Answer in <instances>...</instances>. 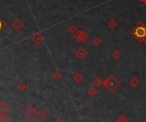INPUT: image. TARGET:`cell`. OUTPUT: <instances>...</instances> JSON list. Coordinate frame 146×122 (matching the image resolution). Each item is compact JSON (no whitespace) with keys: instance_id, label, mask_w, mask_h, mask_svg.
Returning a JSON list of instances; mask_svg holds the SVG:
<instances>
[{"instance_id":"cell-6","label":"cell","mask_w":146,"mask_h":122,"mask_svg":"<svg viewBox=\"0 0 146 122\" xmlns=\"http://www.w3.org/2000/svg\"><path fill=\"white\" fill-rule=\"evenodd\" d=\"M88 55V52L85 50L84 47H80L78 50H76L75 51V56L78 57L80 60L85 59V57Z\"/></svg>"},{"instance_id":"cell-25","label":"cell","mask_w":146,"mask_h":122,"mask_svg":"<svg viewBox=\"0 0 146 122\" xmlns=\"http://www.w3.org/2000/svg\"><path fill=\"white\" fill-rule=\"evenodd\" d=\"M138 1H139V2H142V0H138Z\"/></svg>"},{"instance_id":"cell-18","label":"cell","mask_w":146,"mask_h":122,"mask_svg":"<svg viewBox=\"0 0 146 122\" xmlns=\"http://www.w3.org/2000/svg\"><path fill=\"white\" fill-rule=\"evenodd\" d=\"M116 122H129V121H128V119H127L126 116L120 115V116H119L116 119Z\"/></svg>"},{"instance_id":"cell-19","label":"cell","mask_w":146,"mask_h":122,"mask_svg":"<svg viewBox=\"0 0 146 122\" xmlns=\"http://www.w3.org/2000/svg\"><path fill=\"white\" fill-rule=\"evenodd\" d=\"M52 78H53V80H61V78H62V75L60 73H58V72H56L53 74V75H52Z\"/></svg>"},{"instance_id":"cell-10","label":"cell","mask_w":146,"mask_h":122,"mask_svg":"<svg viewBox=\"0 0 146 122\" xmlns=\"http://www.w3.org/2000/svg\"><path fill=\"white\" fill-rule=\"evenodd\" d=\"M87 94L90 97H96L98 94V90L97 89V87H96V86H91V87L88 88Z\"/></svg>"},{"instance_id":"cell-21","label":"cell","mask_w":146,"mask_h":122,"mask_svg":"<svg viewBox=\"0 0 146 122\" xmlns=\"http://www.w3.org/2000/svg\"><path fill=\"white\" fill-rule=\"evenodd\" d=\"M0 122H8V119L4 115H0Z\"/></svg>"},{"instance_id":"cell-3","label":"cell","mask_w":146,"mask_h":122,"mask_svg":"<svg viewBox=\"0 0 146 122\" xmlns=\"http://www.w3.org/2000/svg\"><path fill=\"white\" fill-rule=\"evenodd\" d=\"M89 37L90 35L88 34V33L84 31V30H77V32L74 34V38L80 43L86 42L89 38Z\"/></svg>"},{"instance_id":"cell-7","label":"cell","mask_w":146,"mask_h":122,"mask_svg":"<svg viewBox=\"0 0 146 122\" xmlns=\"http://www.w3.org/2000/svg\"><path fill=\"white\" fill-rule=\"evenodd\" d=\"M23 113L27 117H32L33 115H34V113H35V108L31 105H27L23 109Z\"/></svg>"},{"instance_id":"cell-15","label":"cell","mask_w":146,"mask_h":122,"mask_svg":"<svg viewBox=\"0 0 146 122\" xmlns=\"http://www.w3.org/2000/svg\"><path fill=\"white\" fill-rule=\"evenodd\" d=\"M92 44L95 45V46H99V45H101L102 44V40H101V38H98V37H96L93 38V40H92Z\"/></svg>"},{"instance_id":"cell-17","label":"cell","mask_w":146,"mask_h":122,"mask_svg":"<svg viewBox=\"0 0 146 122\" xmlns=\"http://www.w3.org/2000/svg\"><path fill=\"white\" fill-rule=\"evenodd\" d=\"M6 27H7V23H6L1 17H0V33H1Z\"/></svg>"},{"instance_id":"cell-12","label":"cell","mask_w":146,"mask_h":122,"mask_svg":"<svg viewBox=\"0 0 146 122\" xmlns=\"http://www.w3.org/2000/svg\"><path fill=\"white\" fill-rule=\"evenodd\" d=\"M73 80L75 81L76 83H80V82L84 80V76L81 74H80V73H77V74L74 75Z\"/></svg>"},{"instance_id":"cell-23","label":"cell","mask_w":146,"mask_h":122,"mask_svg":"<svg viewBox=\"0 0 146 122\" xmlns=\"http://www.w3.org/2000/svg\"><path fill=\"white\" fill-rule=\"evenodd\" d=\"M143 44H146V38L144 39V41H143Z\"/></svg>"},{"instance_id":"cell-14","label":"cell","mask_w":146,"mask_h":122,"mask_svg":"<svg viewBox=\"0 0 146 122\" xmlns=\"http://www.w3.org/2000/svg\"><path fill=\"white\" fill-rule=\"evenodd\" d=\"M9 111V107L5 104V103L2 102L1 104H0V113H2V114H5V113H7Z\"/></svg>"},{"instance_id":"cell-20","label":"cell","mask_w":146,"mask_h":122,"mask_svg":"<svg viewBox=\"0 0 146 122\" xmlns=\"http://www.w3.org/2000/svg\"><path fill=\"white\" fill-rule=\"evenodd\" d=\"M18 88H19L21 91H24L25 88H26V85H25L24 83H20L19 85H18Z\"/></svg>"},{"instance_id":"cell-13","label":"cell","mask_w":146,"mask_h":122,"mask_svg":"<svg viewBox=\"0 0 146 122\" xmlns=\"http://www.w3.org/2000/svg\"><path fill=\"white\" fill-rule=\"evenodd\" d=\"M102 82H104V80H102L100 77H97L94 79V80H93V85H94L97 88H98L102 85Z\"/></svg>"},{"instance_id":"cell-2","label":"cell","mask_w":146,"mask_h":122,"mask_svg":"<svg viewBox=\"0 0 146 122\" xmlns=\"http://www.w3.org/2000/svg\"><path fill=\"white\" fill-rule=\"evenodd\" d=\"M102 85H104L110 93H114V91L120 86V82L119 80H117L114 74H110L106 80H104Z\"/></svg>"},{"instance_id":"cell-9","label":"cell","mask_w":146,"mask_h":122,"mask_svg":"<svg viewBox=\"0 0 146 122\" xmlns=\"http://www.w3.org/2000/svg\"><path fill=\"white\" fill-rule=\"evenodd\" d=\"M118 25H119V23L117 22V21L116 20H114V19H111L108 21V23H107V27L110 28V30H114V29H115L116 27H118Z\"/></svg>"},{"instance_id":"cell-4","label":"cell","mask_w":146,"mask_h":122,"mask_svg":"<svg viewBox=\"0 0 146 122\" xmlns=\"http://www.w3.org/2000/svg\"><path fill=\"white\" fill-rule=\"evenodd\" d=\"M10 27L15 32H19L24 27V22L20 19H15L10 23Z\"/></svg>"},{"instance_id":"cell-11","label":"cell","mask_w":146,"mask_h":122,"mask_svg":"<svg viewBox=\"0 0 146 122\" xmlns=\"http://www.w3.org/2000/svg\"><path fill=\"white\" fill-rule=\"evenodd\" d=\"M111 56H112L114 60H118V59H120V57L122 56V53L120 52V50H114L113 51V52L111 53Z\"/></svg>"},{"instance_id":"cell-16","label":"cell","mask_w":146,"mask_h":122,"mask_svg":"<svg viewBox=\"0 0 146 122\" xmlns=\"http://www.w3.org/2000/svg\"><path fill=\"white\" fill-rule=\"evenodd\" d=\"M68 33H70L71 34H74L76 32H77V27L74 26V25H70L69 27H68Z\"/></svg>"},{"instance_id":"cell-8","label":"cell","mask_w":146,"mask_h":122,"mask_svg":"<svg viewBox=\"0 0 146 122\" xmlns=\"http://www.w3.org/2000/svg\"><path fill=\"white\" fill-rule=\"evenodd\" d=\"M129 84H130V85H131L132 87L137 88L139 85V84H140V80H139V79L137 77V76H133L131 80H130Z\"/></svg>"},{"instance_id":"cell-1","label":"cell","mask_w":146,"mask_h":122,"mask_svg":"<svg viewBox=\"0 0 146 122\" xmlns=\"http://www.w3.org/2000/svg\"><path fill=\"white\" fill-rule=\"evenodd\" d=\"M130 33L139 43L143 44V41L146 38V25L144 22L140 21L134 27H132V29L130 31Z\"/></svg>"},{"instance_id":"cell-22","label":"cell","mask_w":146,"mask_h":122,"mask_svg":"<svg viewBox=\"0 0 146 122\" xmlns=\"http://www.w3.org/2000/svg\"><path fill=\"white\" fill-rule=\"evenodd\" d=\"M55 122H63V121H62V120H60V119H57V120H55Z\"/></svg>"},{"instance_id":"cell-24","label":"cell","mask_w":146,"mask_h":122,"mask_svg":"<svg viewBox=\"0 0 146 122\" xmlns=\"http://www.w3.org/2000/svg\"><path fill=\"white\" fill-rule=\"evenodd\" d=\"M142 2L144 3V4H146V0H142Z\"/></svg>"},{"instance_id":"cell-5","label":"cell","mask_w":146,"mask_h":122,"mask_svg":"<svg viewBox=\"0 0 146 122\" xmlns=\"http://www.w3.org/2000/svg\"><path fill=\"white\" fill-rule=\"evenodd\" d=\"M31 39H32V41L34 43V44L39 45L45 40V38H44V36H43V34L41 33H37L34 35L32 36Z\"/></svg>"}]
</instances>
